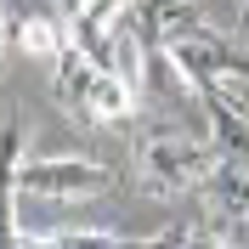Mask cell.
<instances>
[{"label": "cell", "instance_id": "6da1fadb", "mask_svg": "<svg viewBox=\"0 0 249 249\" xmlns=\"http://www.w3.org/2000/svg\"><path fill=\"white\" fill-rule=\"evenodd\" d=\"M210 164H215V153H210L198 136H181L170 124H153V130H142V142H136V181L147 187L153 198L204 187L210 181Z\"/></svg>", "mask_w": 249, "mask_h": 249}, {"label": "cell", "instance_id": "7a4b0ae2", "mask_svg": "<svg viewBox=\"0 0 249 249\" xmlns=\"http://www.w3.org/2000/svg\"><path fill=\"white\" fill-rule=\"evenodd\" d=\"M108 181H113L108 164L79 159V153L23 159V170H17V187L23 193H40V198H96V193H108Z\"/></svg>", "mask_w": 249, "mask_h": 249}, {"label": "cell", "instance_id": "3957f363", "mask_svg": "<svg viewBox=\"0 0 249 249\" xmlns=\"http://www.w3.org/2000/svg\"><path fill=\"white\" fill-rule=\"evenodd\" d=\"M193 91H198V102H204L215 153L244 159V164H249V96H244V85H221V79H210V85H193Z\"/></svg>", "mask_w": 249, "mask_h": 249}, {"label": "cell", "instance_id": "277c9868", "mask_svg": "<svg viewBox=\"0 0 249 249\" xmlns=\"http://www.w3.org/2000/svg\"><path fill=\"white\" fill-rule=\"evenodd\" d=\"M124 17H130V29H136L142 51H164L170 40L204 29L193 0H130V6H124Z\"/></svg>", "mask_w": 249, "mask_h": 249}, {"label": "cell", "instance_id": "5b68a950", "mask_svg": "<svg viewBox=\"0 0 249 249\" xmlns=\"http://www.w3.org/2000/svg\"><path fill=\"white\" fill-rule=\"evenodd\" d=\"M17 170H23V119L6 113L0 124V244H23L17 232Z\"/></svg>", "mask_w": 249, "mask_h": 249}, {"label": "cell", "instance_id": "8992f818", "mask_svg": "<svg viewBox=\"0 0 249 249\" xmlns=\"http://www.w3.org/2000/svg\"><path fill=\"white\" fill-rule=\"evenodd\" d=\"M85 119H102V124L136 119V79L113 74V68H91V85H85Z\"/></svg>", "mask_w": 249, "mask_h": 249}, {"label": "cell", "instance_id": "52a82bcc", "mask_svg": "<svg viewBox=\"0 0 249 249\" xmlns=\"http://www.w3.org/2000/svg\"><path fill=\"white\" fill-rule=\"evenodd\" d=\"M204 193L215 198V210L227 221H249V164L244 159H227L215 153V164H210V181H204Z\"/></svg>", "mask_w": 249, "mask_h": 249}, {"label": "cell", "instance_id": "ba28073f", "mask_svg": "<svg viewBox=\"0 0 249 249\" xmlns=\"http://www.w3.org/2000/svg\"><path fill=\"white\" fill-rule=\"evenodd\" d=\"M17 46L57 62V51L68 46V23H62L57 12H51V17H23V23H17Z\"/></svg>", "mask_w": 249, "mask_h": 249}, {"label": "cell", "instance_id": "9c48e42d", "mask_svg": "<svg viewBox=\"0 0 249 249\" xmlns=\"http://www.w3.org/2000/svg\"><path fill=\"white\" fill-rule=\"evenodd\" d=\"M85 6H91V0H57V17L74 23V17H85Z\"/></svg>", "mask_w": 249, "mask_h": 249}, {"label": "cell", "instance_id": "30bf717a", "mask_svg": "<svg viewBox=\"0 0 249 249\" xmlns=\"http://www.w3.org/2000/svg\"><path fill=\"white\" fill-rule=\"evenodd\" d=\"M0 40H6V0H0Z\"/></svg>", "mask_w": 249, "mask_h": 249}]
</instances>
